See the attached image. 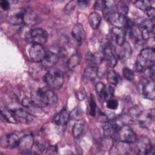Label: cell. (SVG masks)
I'll return each instance as SVG.
<instances>
[{"label":"cell","mask_w":155,"mask_h":155,"mask_svg":"<svg viewBox=\"0 0 155 155\" xmlns=\"http://www.w3.org/2000/svg\"><path fill=\"white\" fill-rule=\"evenodd\" d=\"M13 112L17 121L21 123L29 124L35 119L34 115L22 108H16L13 110Z\"/></svg>","instance_id":"4fadbf2b"},{"label":"cell","mask_w":155,"mask_h":155,"mask_svg":"<svg viewBox=\"0 0 155 155\" xmlns=\"http://www.w3.org/2000/svg\"><path fill=\"white\" fill-rule=\"evenodd\" d=\"M103 58L107 65L110 67H114L117 61V57L115 50L109 44L104 47L103 50Z\"/></svg>","instance_id":"7c38bea8"},{"label":"cell","mask_w":155,"mask_h":155,"mask_svg":"<svg viewBox=\"0 0 155 155\" xmlns=\"http://www.w3.org/2000/svg\"><path fill=\"white\" fill-rule=\"evenodd\" d=\"M110 153L112 154H130L133 153V150L130 143L117 140L112 144Z\"/></svg>","instance_id":"ba28073f"},{"label":"cell","mask_w":155,"mask_h":155,"mask_svg":"<svg viewBox=\"0 0 155 155\" xmlns=\"http://www.w3.org/2000/svg\"><path fill=\"white\" fill-rule=\"evenodd\" d=\"M78 5L81 7V8H85L87 7L88 3L87 1H78Z\"/></svg>","instance_id":"b9f144b4"},{"label":"cell","mask_w":155,"mask_h":155,"mask_svg":"<svg viewBox=\"0 0 155 155\" xmlns=\"http://www.w3.org/2000/svg\"><path fill=\"white\" fill-rule=\"evenodd\" d=\"M71 35L77 42L81 44L85 40L86 37V32L83 25L79 23L75 24L73 27Z\"/></svg>","instance_id":"d6986e66"},{"label":"cell","mask_w":155,"mask_h":155,"mask_svg":"<svg viewBox=\"0 0 155 155\" xmlns=\"http://www.w3.org/2000/svg\"><path fill=\"white\" fill-rule=\"evenodd\" d=\"M119 128L117 122L114 121H107L103 127L104 135L113 139H116Z\"/></svg>","instance_id":"5bb4252c"},{"label":"cell","mask_w":155,"mask_h":155,"mask_svg":"<svg viewBox=\"0 0 155 155\" xmlns=\"http://www.w3.org/2000/svg\"><path fill=\"white\" fill-rule=\"evenodd\" d=\"M98 68L96 66H89L87 67L83 73V78L86 81H93L97 76Z\"/></svg>","instance_id":"7402d4cb"},{"label":"cell","mask_w":155,"mask_h":155,"mask_svg":"<svg viewBox=\"0 0 155 155\" xmlns=\"http://www.w3.org/2000/svg\"><path fill=\"white\" fill-rule=\"evenodd\" d=\"M1 115L7 122L16 124L18 121L15 117L13 110H9L6 108H1Z\"/></svg>","instance_id":"d4e9b609"},{"label":"cell","mask_w":155,"mask_h":155,"mask_svg":"<svg viewBox=\"0 0 155 155\" xmlns=\"http://www.w3.org/2000/svg\"><path fill=\"white\" fill-rule=\"evenodd\" d=\"M101 16L96 12H91L88 16V21L90 26L93 29H97L101 22Z\"/></svg>","instance_id":"603a6c76"},{"label":"cell","mask_w":155,"mask_h":155,"mask_svg":"<svg viewBox=\"0 0 155 155\" xmlns=\"http://www.w3.org/2000/svg\"><path fill=\"white\" fill-rule=\"evenodd\" d=\"M78 5L77 1H71L67 4L64 8V12L66 13H70L74 9L76 5Z\"/></svg>","instance_id":"836d02e7"},{"label":"cell","mask_w":155,"mask_h":155,"mask_svg":"<svg viewBox=\"0 0 155 155\" xmlns=\"http://www.w3.org/2000/svg\"><path fill=\"white\" fill-rule=\"evenodd\" d=\"M20 139L16 133H11L1 137V146L4 148H18Z\"/></svg>","instance_id":"8fae6325"},{"label":"cell","mask_w":155,"mask_h":155,"mask_svg":"<svg viewBox=\"0 0 155 155\" xmlns=\"http://www.w3.org/2000/svg\"><path fill=\"white\" fill-rule=\"evenodd\" d=\"M123 74L124 78L128 81H132L134 78L133 71L128 67H125L123 69Z\"/></svg>","instance_id":"d6a6232c"},{"label":"cell","mask_w":155,"mask_h":155,"mask_svg":"<svg viewBox=\"0 0 155 155\" xmlns=\"http://www.w3.org/2000/svg\"><path fill=\"white\" fill-rule=\"evenodd\" d=\"M136 148L139 154H149L153 151V147L151 140L145 136L141 137L137 140Z\"/></svg>","instance_id":"30bf717a"},{"label":"cell","mask_w":155,"mask_h":155,"mask_svg":"<svg viewBox=\"0 0 155 155\" xmlns=\"http://www.w3.org/2000/svg\"><path fill=\"white\" fill-rule=\"evenodd\" d=\"M85 93L84 91H78L77 93V97L79 99V100H83L85 98Z\"/></svg>","instance_id":"60d3db41"},{"label":"cell","mask_w":155,"mask_h":155,"mask_svg":"<svg viewBox=\"0 0 155 155\" xmlns=\"http://www.w3.org/2000/svg\"><path fill=\"white\" fill-rule=\"evenodd\" d=\"M59 61V55L58 53L49 50L47 51L45 58L42 61V64L45 68H51L57 64Z\"/></svg>","instance_id":"e0dca14e"},{"label":"cell","mask_w":155,"mask_h":155,"mask_svg":"<svg viewBox=\"0 0 155 155\" xmlns=\"http://www.w3.org/2000/svg\"><path fill=\"white\" fill-rule=\"evenodd\" d=\"M0 5L1 8L4 10H7L9 9L10 7V4L8 1H5V0H2L0 2Z\"/></svg>","instance_id":"ab89813d"},{"label":"cell","mask_w":155,"mask_h":155,"mask_svg":"<svg viewBox=\"0 0 155 155\" xmlns=\"http://www.w3.org/2000/svg\"><path fill=\"white\" fill-rule=\"evenodd\" d=\"M128 6L127 1H120L116 4V12L123 16H127L128 12Z\"/></svg>","instance_id":"484cf974"},{"label":"cell","mask_w":155,"mask_h":155,"mask_svg":"<svg viewBox=\"0 0 155 155\" xmlns=\"http://www.w3.org/2000/svg\"><path fill=\"white\" fill-rule=\"evenodd\" d=\"M145 70L148 72V75L152 81H154V64L147 68Z\"/></svg>","instance_id":"74e56055"},{"label":"cell","mask_w":155,"mask_h":155,"mask_svg":"<svg viewBox=\"0 0 155 155\" xmlns=\"http://www.w3.org/2000/svg\"><path fill=\"white\" fill-rule=\"evenodd\" d=\"M154 81L151 80L147 82L143 86L142 92L144 97L150 100H154L155 98Z\"/></svg>","instance_id":"44dd1931"},{"label":"cell","mask_w":155,"mask_h":155,"mask_svg":"<svg viewBox=\"0 0 155 155\" xmlns=\"http://www.w3.org/2000/svg\"><path fill=\"white\" fill-rule=\"evenodd\" d=\"M47 51L42 45L32 44L29 50V55L31 59L35 62H42L45 58Z\"/></svg>","instance_id":"9c48e42d"},{"label":"cell","mask_w":155,"mask_h":155,"mask_svg":"<svg viewBox=\"0 0 155 155\" xmlns=\"http://www.w3.org/2000/svg\"><path fill=\"white\" fill-rule=\"evenodd\" d=\"M85 59L89 66L97 67V65L98 64V58L97 57H96V55L91 52H88L86 54Z\"/></svg>","instance_id":"4dcf8cb0"},{"label":"cell","mask_w":155,"mask_h":155,"mask_svg":"<svg viewBox=\"0 0 155 155\" xmlns=\"http://www.w3.org/2000/svg\"><path fill=\"white\" fill-rule=\"evenodd\" d=\"M88 111L89 113L91 116H94L96 115L97 113V105L96 102L93 99V97H91L90 102H89V107H88Z\"/></svg>","instance_id":"1f68e13d"},{"label":"cell","mask_w":155,"mask_h":155,"mask_svg":"<svg viewBox=\"0 0 155 155\" xmlns=\"http://www.w3.org/2000/svg\"><path fill=\"white\" fill-rule=\"evenodd\" d=\"M44 80L50 88L58 90L64 84V74L59 69L51 68L45 75Z\"/></svg>","instance_id":"3957f363"},{"label":"cell","mask_w":155,"mask_h":155,"mask_svg":"<svg viewBox=\"0 0 155 155\" xmlns=\"http://www.w3.org/2000/svg\"><path fill=\"white\" fill-rule=\"evenodd\" d=\"M34 101L41 107L51 106L58 102V96L52 90L48 88H39L37 90Z\"/></svg>","instance_id":"7a4b0ae2"},{"label":"cell","mask_w":155,"mask_h":155,"mask_svg":"<svg viewBox=\"0 0 155 155\" xmlns=\"http://www.w3.org/2000/svg\"><path fill=\"white\" fill-rule=\"evenodd\" d=\"M147 15V16L149 17L150 19L151 20H154V16H155V10H154V8L151 7L150 8H149L148 9H147L146 11Z\"/></svg>","instance_id":"f35d334b"},{"label":"cell","mask_w":155,"mask_h":155,"mask_svg":"<svg viewBox=\"0 0 155 155\" xmlns=\"http://www.w3.org/2000/svg\"><path fill=\"white\" fill-rule=\"evenodd\" d=\"M154 49L151 47L143 48L137 57L134 65L136 71L140 72L144 69L154 64Z\"/></svg>","instance_id":"6da1fadb"},{"label":"cell","mask_w":155,"mask_h":155,"mask_svg":"<svg viewBox=\"0 0 155 155\" xmlns=\"http://www.w3.org/2000/svg\"><path fill=\"white\" fill-rule=\"evenodd\" d=\"M116 139L130 144L133 143L136 141V134L131 127L125 125L119 128Z\"/></svg>","instance_id":"5b68a950"},{"label":"cell","mask_w":155,"mask_h":155,"mask_svg":"<svg viewBox=\"0 0 155 155\" xmlns=\"http://www.w3.org/2000/svg\"><path fill=\"white\" fill-rule=\"evenodd\" d=\"M95 89L99 97L102 101L107 102L112 98L114 90L112 86H106L102 82H98L96 84Z\"/></svg>","instance_id":"8992f818"},{"label":"cell","mask_w":155,"mask_h":155,"mask_svg":"<svg viewBox=\"0 0 155 155\" xmlns=\"http://www.w3.org/2000/svg\"><path fill=\"white\" fill-rule=\"evenodd\" d=\"M70 117H72L74 119L79 120V118L82 116V112H81V110L79 109V108H78L77 107L74 108L71 113H70Z\"/></svg>","instance_id":"d590c367"},{"label":"cell","mask_w":155,"mask_h":155,"mask_svg":"<svg viewBox=\"0 0 155 155\" xmlns=\"http://www.w3.org/2000/svg\"><path fill=\"white\" fill-rule=\"evenodd\" d=\"M105 8V1H97L94 4V8L97 10L104 11Z\"/></svg>","instance_id":"8d00e7d4"},{"label":"cell","mask_w":155,"mask_h":155,"mask_svg":"<svg viewBox=\"0 0 155 155\" xmlns=\"http://www.w3.org/2000/svg\"><path fill=\"white\" fill-rule=\"evenodd\" d=\"M111 38L118 46L121 45L125 41L126 31L123 28L113 27L111 31Z\"/></svg>","instance_id":"2e32d148"},{"label":"cell","mask_w":155,"mask_h":155,"mask_svg":"<svg viewBox=\"0 0 155 155\" xmlns=\"http://www.w3.org/2000/svg\"><path fill=\"white\" fill-rule=\"evenodd\" d=\"M107 79L111 85H116L118 83V77L116 71L113 70H110L107 75Z\"/></svg>","instance_id":"f546056e"},{"label":"cell","mask_w":155,"mask_h":155,"mask_svg":"<svg viewBox=\"0 0 155 155\" xmlns=\"http://www.w3.org/2000/svg\"><path fill=\"white\" fill-rule=\"evenodd\" d=\"M134 4L137 8L143 11H146L147 9L151 7V1L148 0L136 1L134 2Z\"/></svg>","instance_id":"f1b7e54d"},{"label":"cell","mask_w":155,"mask_h":155,"mask_svg":"<svg viewBox=\"0 0 155 155\" xmlns=\"http://www.w3.org/2000/svg\"><path fill=\"white\" fill-rule=\"evenodd\" d=\"M141 31L142 39L145 41L151 38H153L154 24V20L150 19L143 20L139 25Z\"/></svg>","instance_id":"52a82bcc"},{"label":"cell","mask_w":155,"mask_h":155,"mask_svg":"<svg viewBox=\"0 0 155 155\" xmlns=\"http://www.w3.org/2000/svg\"><path fill=\"white\" fill-rule=\"evenodd\" d=\"M85 124L82 120H78L75 122L72 128V133L74 137L79 138L82 136L84 131Z\"/></svg>","instance_id":"cb8c5ba5"},{"label":"cell","mask_w":155,"mask_h":155,"mask_svg":"<svg viewBox=\"0 0 155 155\" xmlns=\"http://www.w3.org/2000/svg\"><path fill=\"white\" fill-rule=\"evenodd\" d=\"M24 11H22L16 13L15 15L11 16L10 18V22L12 24L21 25L24 24Z\"/></svg>","instance_id":"4316f807"},{"label":"cell","mask_w":155,"mask_h":155,"mask_svg":"<svg viewBox=\"0 0 155 155\" xmlns=\"http://www.w3.org/2000/svg\"><path fill=\"white\" fill-rule=\"evenodd\" d=\"M48 33L43 28H37L31 30L27 35V39L32 44H45L48 39Z\"/></svg>","instance_id":"277c9868"},{"label":"cell","mask_w":155,"mask_h":155,"mask_svg":"<svg viewBox=\"0 0 155 155\" xmlns=\"http://www.w3.org/2000/svg\"><path fill=\"white\" fill-rule=\"evenodd\" d=\"M118 102L117 100L114 99H110L107 101V107L110 110H116L118 107Z\"/></svg>","instance_id":"e575fe53"},{"label":"cell","mask_w":155,"mask_h":155,"mask_svg":"<svg viewBox=\"0 0 155 155\" xmlns=\"http://www.w3.org/2000/svg\"><path fill=\"white\" fill-rule=\"evenodd\" d=\"M34 137L31 134L25 135L20 139L18 148L22 151V153H28L34 144Z\"/></svg>","instance_id":"9a60e30c"},{"label":"cell","mask_w":155,"mask_h":155,"mask_svg":"<svg viewBox=\"0 0 155 155\" xmlns=\"http://www.w3.org/2000/svg\"><path fill=\"white\" fill-rule=\"evenodd\" d=\"M114 50L117 57L122 60H127L130 58L132 53L131 46L127 41H125L121 45L119 46L118 50Z\"/></svg>","instance_id":"ac0fdd59"},{"label":"cell","mask_w":155,"mask_h":155,"mask_svg":"<svg viewBox=\"0 0 155 155\" xmlns=\"http://www.w3.org/2000/svg\"><path fill=\"white\" fill-rule=\"evenodd\" d=\"M80 62V56L78 53L72 54L67 61V66L70 69L76 67Z\"/></svg>","instance_id":"83f0119b"},{"label":"cell","mask_w":155,"mask_h":155,"mask_svg":"<svg viewBox=\"0 0 155 155\" xmlns=\"http://www.w3.org/2000/svg\"><path fill=\"white\" fill-rule=\"evenodd\" d=\"M70 118V115L68 110L62 109L53 117V121L56 125H64L68 122Z\"/></svg>","instance_id":"ffe728a7"}]
</instances>
